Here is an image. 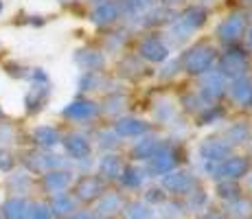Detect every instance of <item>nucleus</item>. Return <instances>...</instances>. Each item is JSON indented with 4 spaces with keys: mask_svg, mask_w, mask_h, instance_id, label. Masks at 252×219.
I'll return each mask as SVG.
<instances>
[{
    "mask_svg": "<svg viewBox=\"0 0 252 219\" xmlns=\"http://www.w3.org/2000/svg\"><path fill=\"white\" fill-rule=\"evenodd\" d=\"M191 187H193V180L187 178L184 173H176V175L164 178V188L169 193H187Z\"/></svg>",
    "mask_w": 252,
    "mask_h": 219,
    "instance_id": "2",
    "label": "nucleus"
},
{
    "mask_svg": "<svg viewBox=\"0 0 252 219\" xmlns=\"http://www.w3.org/2000/svg\"><path fill=\"white\" fill-rule=\"evenodd\" d=\"M66 149H68L72 156L81 158V156L88 154V143H86L81 136H68V138H66Z\"/></svg>",
    "mask_w": 252,
    "mask_h": 219,
    "instance_id": "7",
    "label": "nucleus"
},
{
    "mask_svg": "<svg viewBox=\"0 0 252 219\" xmlns=\"http://www.w3.org/2000/svg\"><path fill=\"white\" fill-rule=\"evenodd\" d=\"M68 182H70V175L62 173V171H53V173H48L44 178V187L48 188V191H53V193H60Z\"/></svg>",
    "mask_w": 252,
    "mask_h": 219,
    "instance_id": "4",
    "label": "nucleus"
},
{
    "mask_svg": "<svg viewBox=\"0 0 252 219\" xmlns=\"http://www.w3.org/2000/svg\"><path fill=\"white\" fill-rule=\"evenodd\" d=\"M0 11H2V2H0Z\"/></svg>",
    "mask_w": 252,
    "mask_h": 219,
    "instance_id": "19",
    "label": "nucleus"
},
{
    "mask_svg": "<svg viewBox=\"0 0 252 219\" xmlns=\"http://www.w3.org/2000/svg\"><path fill=\"white\" fill-rule=\"evenodd\" d=\"M4 219H27V204L22 199H9L2 206Z\"/></svg>",
    "mask_w": 252,
    "mask_h": 219,
    "instance_id": "3",
    "label": "nucleus"
},
{
    "mask_svg": "<svg viewBox=\"0 0 252 219\" xmlns=\"http://www.w3.org/2000/svg\"><path fill=\"white\" fill-rule=\"evenodd\" d=\"M92 112H94V105L92 103H88V101H77V103H72L70 108H66L64 114L72 116V119H81V116H90Z\"/></svg>",
    "mask_w": 252,
    "mask_h": 219,
    "instance_id": "8",
    "label": "nucleus"
},
{
    "mask_svg": "<svg viewBox=\"0 0 252 219\" xmlns=\"http://www.w3.org/2000/svg\"><path fill=\"white\" fill-rule=\"evenodd\" d=\"M119 204H121V199L116 197V195H110V197H105L103 202L99 204V208H96V213H99L101 217H108V215H112V213H116V208H119Z\"/></svg>",
    "mask_w": 252,
    "mask_h": 219,
    "instance_id": "11",
    "label": "nucleus"
},
{
    "mask_svg": "<svg viewBox=\"0 0 252 219\" xmlns=\"http://www.w3.org/2000/svg\"><path fill=\"white\" fill-rule=\"evenodd\" d=\"M101 171H103V175H116L119 173V162L116 160H105L101 164Z\"/></svg>",
    "mask_w": 252,
    "mask_h": 219,
    "instance_id": "15",
    "label": "nucleus"
},
{
    "mask_svg": "<svg viewBox=\"0 0 252 219\" xmlns=\"http://www.w3.org/2000/svg\"><path fill=\"white\" fill-rule=\"evenodd\" d=\"M64 2H70V0H64Z\"/></svg>",
    "mask_w": 252,
    "mask_h": 219,
    "instance_id": "20",
    "label": "nucleus"
},
{
    "mask_svg": "<svg viewBox=\"0 0 252 219\" xmlns=\"http://www.w3.org/2000/svg\"><path fill=\"white\" fill-rule=\"evenodd\" d=\"M143 51H145V55L152 57V60H160V57H164V48H162L158 42H154V44L147 42V44L143 46Z\"/></svg>",
    "mask_w": 252,
    "mask_h": 219,
    "instance_id": "13",
    "label": "nucleus"
},
{
    "mask_svg": "<svg viewBox=\"0 0 252 219\" xmlns=\"http://www.w3.org/2000/svg\"><path fill=\"white\" fill-rule=\"evenodd\" d=\"M11 167H13L11 156H9L7 152H2V149H0V171H9Z\"/></svg>",
    "mask_w": 252,
    "mask_h": 219,
    "instance_id": "16",
    "label": "nucleus"
},
{
    "mask_svg": "<svg viewBox=\"0 0 252 219\" xmlns=\"http://www.w3.org/2000/svg\"><path fill=\"white\" fill-rule=\"evenodd\" d=\"M72 219H94V217L90 213H77V215H72Z\"/></svg>",
    "mask_w": 252,
    "mask_h": 219,
    "instance_id": "17",
    "label": "nucleus"
},
{
    "mask_svg": "<svg viewBox=\"0 0 252 219\" xmlns=\"http://www.w3.org/2000/svg\"><path fill=\"white\" fill-rule=\"evenodd\" d=\"M0 116H2V112H0Z\"/></svg>",
    "mask_w": 252,
    "mask_h": 219,
    "instance_id": "21",
    "label": "nucleus"
},
{
    "mask_svg": "<svg viewBox=\"0 0 252 219\" xmlns=\"http://www.w3.org/2000/svg\"><path fill=\"white\" fill-rule=\"evenodd\" d=\"M246 169H248V164H246V160L232 158V160H228V162H226L224 167L220 169V175L224 173V178H237V175L246 173Z\"/></svg>",
    "mask_w": 252,
    "mask_h": 219,
    "instance_id": "5",
    "label": "nucleus"
},
{
    "mask_svg": "<svg viewBox=\"0 0 252 219\" xmlns=\"http://www.w3.org/2000/svg\"><path fill=\"white\" fill-rule=\"evenodd\" d=\"M27 219H51V208L46 204H31L27 206Z\"/></svg>",
    "mask_w": 252,
    "mask_h": 219,
    "instance_id": "10",
    "label": "nucleus"
},
{
    "mask_svg": "<svg viewBox=\"0 0 252 219\" xmlns=\"http://www.w3.org/2000/svg\"><path fill=\"white\" fill-rule=\"evenodd\" d=\"M99 193H101V182L96 178H84L77 184V197L84 199V202L99 197Z\"/></svg>",
    "mask_w": 252,
    "mask_h": 219,
    "instance_id": "1",
    "label": "nucleus"
},
{
    "mask_svg": "<svg viewBox=\"0 0 252 219\" xmlns=\"http://www.w3.org/2000/svg\"><path fill=\"white\" fill-rule=\"evenodd\" d=\"M129 219H147L149 217V211L143 206V204H134V206H129Z\"/></svg>",
    "mask_w": 252,
    "mask_h": 219,
    "instance_id": "14",
    "label": "nucleus"
},
{
    "mask_svg": "<svg viewBox=\"0 0 252 219\" xmlns=\"http://www.w3.org/2000/svg\"><path fill=\"white\" fill-rule=\"evenodd\" d=\"M35 140L40 145H44V147H51V145L57 143V131L53 127H40L35 129Z\"/></svg>",
    "mask_w": 252,
    "mask_h": 219,
    "instance_id": "9",
    "label": "nucleus"
},
{
    "mask_svg": "<svg viewBox=\"0 0 252 219\" xmlns=\"http://www.w3.org/2000/svg\"><path fill=\"white\" fill-rule=\"evenodd\" d=\"M204 219H224V217H221V213H208Z\"/></svg>",
    "mask_w": 252,
    "mask_h": 219,
    "instance_id": "18",
    "label": "nucleus"
},
{
    "mask_svg": "<svg viewBox=\"0 0 252 219\" xmlns=\"http://www.w3.org/2000/svg\"><path fill=\"white\" fill-rule=\"evenodd\" d=\"M72 208H75V204H72V199H70V197H66V195H57L55 199H53L51 211L55 213L57 217H64V215H70Z\"/></svg>",
    "mask_w": 252,
    "mask_h": 219,
    "instance_id": "6",
    "label": "nucleus"
},
{
    "mask_svg": "<svg viewBox=\"0 0 252 219\" xmlns=\"http://www.w3.org/2000/svg\"><path fill=\"white\" fill-rule=\"evenodd\" d=\"M44 88H40V86H35L31 92H29V96H27V105L31 110H35V108H40V103H42V96H44Z\"/></svg>",
    "mask_w": 252,
    "mask_h": 219,
    "instance_id": "12",
    "label": "nucleus"
}]
</instances>
